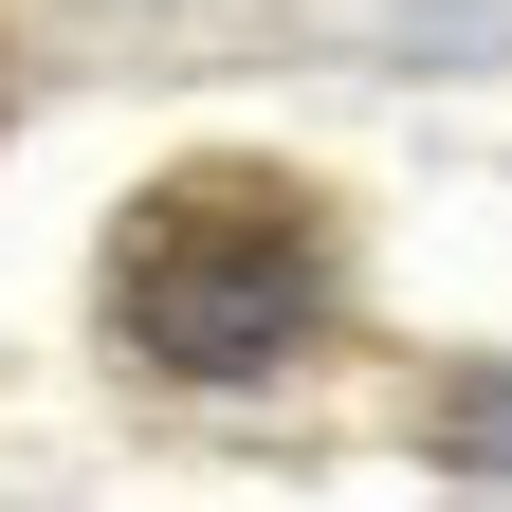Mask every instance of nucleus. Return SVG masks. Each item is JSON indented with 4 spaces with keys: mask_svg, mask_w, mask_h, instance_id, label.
Segmentation results:
<instances>
[{
    "mask_svg": "<svg viewBox=\"0 0 512 512\" xmlns=\"http://www.w3.org/2000/svg\"><path fill=\"white\" fill-rule=\"evenodd\" d=\"M311 311H330V220L275 165H183L110 220V330L183 384H256Z\"/></svg>",
    "mask_w": 512,
    "mask_h": 512,
    "instance_id": "obj_1",
    "label": "nucleus"
}]
</instances>
